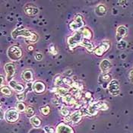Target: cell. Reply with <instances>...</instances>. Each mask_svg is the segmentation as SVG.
<instances>
[{
    "mask_svg": "<svg viewBox=\"0 0 133 133\" xmlns=\"http://www.w3.org/2000/svg\"><path fill=\"white\" fill-rule=\"evenodd\" d=\"M129 78H130L131 82H133V71H132L129 74Z\"/></svg>",
    "mask_w": 133,
    "mask_h": 133,
    "instance_id": "obj_36",
    "label": "cell"
},
{
    "mask_svg": "<svg viewBox=\"0 0 133 133\" xmlns=\"http://www.w3.org/2000/svg\"><path fill=\"white\" fill-rule=\"evenodd\" d=\"M22 78L27 82L33 81V73L31 70H25L22 73Z\"/></svg>",
    "mask_w": 133,
    "mask_h": 133,
    "instance_id": "obj_18",
    "label": "cell"
},
{
    "mask_svg": "<svg viewBox=\"0 0 133 133\" xmlns=\"http://www.w3.org/2000/svg\"><path fill=\"white\" fill-rule=\"evenodd\" d=\"M82 117V114L81 111H75V113H72V116H70L71 122L73 123H78L81 121Z\"/></svg>",
    "mask_w": 133,
    "mask_h": 133,
    "instance_id": "obj_17",
    "label": "cell"
},
{
    "mask_svg": "<svg viewBox=\"0 0 133 133\" xmlns=\"http://www.w3.org/2000/svg\"><path fill=\"white\" fill-rule=\"evenodd\" d=\"M26 113H27V116L28 117H31L34 114V109L32 107H28L26 109Z\"/></svg>",
    "mask_w": 133,
    "mask_h": 133,
    "instance_id": "obj_28",
    "label": "cell"
},
{
    "mask_svg": "<svg viewBox=\"0 0 133 133\" xmlns=\"http://www.w3.org/2000/svg\"><path fill=\"white\" fill-rule=\"evenodd\" d=\"M30 50H33V46H30V49H28Z\"/></svg>",
    "mask_w": 133,
    "mask_h": 133,
    "instance_id": "obj_39",
    "label": "cell"
},
{
    "mask_svg": "<svg viewBox=\"0 0 133 133\" xmlns=\"http://www.w3.org/2000/svg\"><path fill=\"white\" fill-rule=\"evenodd\" d=\"M1 79H2V83H1V86L2 87V85H3V83H4V78H3V76H2V75L1 76Z\"/></svg>",
    "mask_w": 133,
    "mask_h": 133,
    "instance_id": "obj_37",
    "label": "cell"
},
{
    "mask_svg": "<svg viewBox=\"0 0 133 133\" xmlns=\"http://www.w3.org/2000/svg\"><path fill=\"white\" fill-rule=\"evenodd\" d=\"M33 34L34 32L24 28H17L11 32V37L13 39H16L18 37H24L28 41H29L31 37L33 36Z\"/></svg>",
    "mask_w": 133,
    "mask_h": 133,
    "instance_id": "obj_2",
    "label": "cell"
},
{
    "mask_svg": "<svg viewBox=\"0 0 133 133\" xmlns=\"http://www.w3.org/2000/svg\"><path fill=\"white\" fill-rule=\"evenodd\" d=\"M108 91L113 96H116L119 94V84L116 80H112L107 86Z\"/></svg>",
    "mask_w": 133,
    "mask_h": 133,
    "instance_id": "obj_6",
    "label": "cell"
},
{
    "mask_svg": "<svg viewBox=\"0 0 133 133\" xmlns=\"http://www.w3.org/2000/svg\"><path fill=\"white\" fill-rule=\"evenodd\" d=\"M97 110H98V108H97V105H96L95 103H91V104L88 107V109H87V112H88V113L90 114V115H91V116L96 115L97 113Z\"/></svg>",
    "mask_w": 133,
    "mask_h": 133,
    "instance_id": "obj_20",
    "label": "cell"
},
{
    "mask_svg": "<svg viewBox=\"0 0 133 133\" xmlns=\"http://www.w3.org/2000/svg\"><path fill=\"white\" fill-rule=\"evenodd\" d=\"M83 37L79 31L75 33L72 36L69 37L68 39V43L71 49L75 48L78 45H81V43L83 41Z\"/></svg>",
    "mask_w": 133,
    "mask_h": 133,
    "instance_id": "obj_3",
    "label": "cell"
},
{
    "mask_svg": "<svg viewBox=\"0 0 133 133\" xmlns=\"http://www.w3.org/2000/svg\"><path fill=\"white\" fill-rule=\"evenodd\" d=\"M111 67H112V64L108 59H103L101 62V65H100V68H101V71L103 72V74L108 72Z\"/></svg>",
    "mask_w": 133,
    "mask_h": 133,
    "instance_id": "obj_13",
    "label": "cell"
},
{
    "mask_svg": "<svg viewBox=\"0 0 133 133\" xmlns=\"http://www.w3.org/2000/svg\"><path fill=\"white\" fill-rule=\"evenodd\" d=\"M95 13L98 17L104 16L107 13V9L103 5H98L95 8Z\"/></svg>",
    "mask_w": 133,
    "mask_h": 133,
    "instance_id": "obj_16",
    "label": "cell"
},
{
    "mask_svg": "<svg viewBox=\"0 0 133 133\" xmlns=\"http://www.w3.org/2000/svg\"><path fill=\"white\" fill-rule=\"evenodd\" d=\"M1 92L4 95L8 96V97H9V96H10L11 94L10 88H9V87H6V86H5V87H2V88H1Z\"/></svg>",
    "mask_w": 133,
    "mask_h": 133,
    "instance_id": "obj_25",
    "label": "cell"
},
{
    "mask_svg": "<svg viewBox=\"0 0 133 133\" xmlns=\"http://www.w3.org/2000/svg\"><path fill=\"white\" fill-rule=\"evenodd\" d=\"M1 114H2L1 115V119L2 120L3 119V110H1Z\"/></svg>",
    "mask_w": 133,
    "mask_h": 133,
    "instance_id": "obj_38",
    "label": "cell"
},
{
    "mask_svg": "<svg viewBox=\"0 0 133 133\" xmlns=\"http://www.w3.org/2000/svg\"><path fill=\"white\" fill-rule=\"evenodd\" d=\"M66 92H67V90L65 89V88H59V89L57 90V94H59L62 97H64V96L65 95Z\"/></svg>",
    "mask_w": 133,
    "mask_h": 133,
    "instance_id": "obj_29",
    "label": "cell"
},
{
    "mask_svg": "<svg viewBox=\"0 0 133 133\" xmlns=\"http://www.w3.org/2000/svg\"><path fill=\"white\" fill-rule=\"evenodd\" d=\"M50 52L52 53V54H56V51H55V48H54V46L51 45L50 46Z\"/></svg>",
    "mask_w": 133,
    "mask_h": 133,
    "instance_id": "obj_35",
    "label": "cell"
},
{
    "mask_svg": "<svg viewBox=\"0 0 133 133\" xmlns=\"http://www.w3.org/2000/svg\"><path fill=\"white\" fill-rule=\"evenodd\" d=\"M62 78H55V81H54V83H55V84H56V85H61L62 84Z\"/></svg>",
    "mask_w": 133,
    "mask_h": 133,
    "instance_id": "obj_33",
    "label": "cell"
},
{
    "mask_svg": "<svg viewBox=\"0 0 133 133\" xmlns=\"http://www.w3.org/2000/svg\"><path fill=\"white\" fill-rule=\"evenodd\" d=\"M79 32L81 33V34H82V36L83 37L84 39H86V40L89 41L92 37V33H91V30L89 28H83L79 31Z\"/></svg>",
    "mask_w": 133,
    "mask_h": 133,
    "instance_id": "obj_15",
    "label": "cell"
},
{
    "mask_svg": "<svg viewBox=\"0 0 133 133\" xmlns=\"http://www.w3.org/2000/svg\"><path fill=\"white\" fill-rule=\"evenodd\" d=\"M5 71L6 72V78H7V81L10 82L11 81V78H13L15 73V65L11 63H6L5 67Z\"/></svg>",
    "mask_w": 133,
    "mask_h": 133,
    "instance_id": "obj_8",
    "label": "cell"
},
{
    "mask_svg": "<svg viewBox=\"0 0 133 133\" xmlns=\"http://www.w3.org/2000/svg\"><path fill=\"white\" fill-rule=\"evenodd\" d=\"M127 34V28L125 26H119L116 30V41L118 42L122 41L123 38L125 37Z\"/></svg>",
    "mask_w": 133,
    "mask_h": 133,
    "instance_id": "obj_10",
    "label": "cell"
},
{
    "mask_svg": "<svg viewBox=\"0 0 133 133\" xmlns=\"http://www.w3.org/2000/svg\"><path fill=\"white\" fill-rule=\"evenodd\" d=\"M84 24V22L83 21L82 16L80 15H78L75 17L74 20L70 23L69 28L71 30H73V31H79L82 28H83Z\"/></svg>",
    "mask_w": 133,
    "mask_h": 133,
    "instance_id": "obj_4",
    "label": "cell"
},
{
    "mask_svg": "<svg viewBox=\"0 0 133 133\" xmlns=\"http://www.w3.org/2000/svg\"><path fill=\"white\" fill-rule=\"evenodd\" d=\"M44 130L46 133H54V129L50 126H46L44 128Z\"/></svg>",
    "mask_w": 133,
    "mask_h": 133,
    "instance_id": "obj_32",
    "label": "cell"
},
{
    "mask_svg": "<svg viewBox=\"0 0 133 133\" xmlns=\"http://www.w3.org/2000/svg\"><path fill=\"white\" fill-rule=\"evenodd\" d=\"M98 110H106L108 109V106L106 104V103L104 102H97L95 103Z\"/></svg>",
    "mask_w": 133,
    "mask_h": 133,
    "instance_id": "obj_24",
    "label": "cell"
},
{
    "mask_svg": "<svg viewBox=\"0 0 133 133\" xmlns=\"http://www.w3.org/2000/svg\"><path fill=\"white\" fill-rule=\"evenodd\" d=\"M16 110H17L18 112H24V111H26L24 103L22 102L17 103V104H16Z\"/></svg>",
    "mask_w": 133,
    "mask_h": 133,
    "instance_id": "obj_23",
    "label": "cell"
},
{
    "mask_svg": "<svg viewBox=\"0 0 133 133\" xmlns=\"http://www.w3.org/2000/svg\"><path fill=\"white\" fill-rule=\"evenodd\" d=\"M81 46L86 48L88 51L89 52H91L94 50V45L88 40H86V39H83V41L81 43Z\"/></svg>",
    "mask_w": 133,
    "mask_h": 133,
    "instance_id": "obj_19",
    "label": "cell"
},
{
    "mask_svg": "<svg viewBox=\"0 0 133 133\" xmlns=\"http://www.w3.org/2000/svg\"><path fill=\"white\" fill-rule=\"evenodd\" d=\"M45 89H46V86L42 82L37 81V82H34L33 84V90L37 94L44 92Z\"/></svg>",
    "mask_w": 133,
    "mask_h": 133,
    "instance_id": "obj_11",
    "label": "cell"
},
{
    "mask_svg": "<svg viewBox=\"0 0 133 133\" xmlns=\"http://www.w3.org/2000/svg\"><path fill=\"white\" fill-rule=\"evenodd\" d=\"M125 46H126V43H125V41H120V42H119L118 43V45H117L118 48L119 49H122V50L125 47Z\"/></svg>",
    "mask_w": 133,
    "mask_h": 133,
    "instance_id": "obj_31",
    "label": "cell"
},
{
    "mask_svg": "<svg viewBox=\"0 0 133 133\" xmlns=\"http://www.w3.org/2000/svg\"><path fill=\"white\" fill-rule=\"evenodd\" d=\"M56 133H73V131L69 126L61 123L57 126Z\"/></svg>",
    "mask_w": 133,
    "mask_h": 133,
    "instance_id": "obj_14",
    "label": "cell"
},
{
    "mask_svg": "<svg viewBox=\"0 0 133 133\" xmlns=\"http://www.w3.org/2000/svg\"><path fill=\"white\" fill-rule=\"evenodd\" d=\"M9 85H10L11 89H13L14 91H15L18 93H22L24 90V87L22 84H18V83H17L15 81H13V80H11L9 82Z\"/></svg>",
    "mask_w": 133,
    "mask_h": 133,
    "instance_id": "obj_12",
    "label": "cell"
},
{
    "mask_svg": "<svg viewBox=\"0 0 133 133\" xmlns=\"http://www.w3.org/2000/svg\"><path fill=\"white\" fill-rule=\"evenodd\" d=\"M110 47V44L109 41H103L102 43H101L95 50H94V53L97 56H102L103 54L107 52Z\"/></svg>",
    "mask_w": 133,
    "mask_h": 133,
    "instance_id": "obj_7",
    "label": "cell"
},
{
    "mask_svg": "<svg viewBox=\"0 0 133 133\" xmlns=\"http://www.w3.org/2000/svg\"><path fill=\"white\" fill-rule=\"evenodd\" d=\"M7 55L9 58L12 61H17L20 59L22 56V51L20 48L17 46H10L7 51Z\"/></svg>",
    "mask_w": 133,
    "mask_h": 133,
    "instance_id": "obj_1",
    "label": "cell"
},
{
    "mask_svg": "<svg viewBox=\"0 0 133 133\" xmlns=\"http://www.w3.org/2000/svg\"><path fill=\"white\" fill-rule=\"evenodd\" d=\"M63 100V102L66 103L67 104H73V103H75V98L72 97V95L70 94H66L62 98Z\"/></svg>",
    "mask_w": 133,
    "mask_h": 133,
    "instance_id": "obj_21",
    "label": "cell"
},
{
    "mask_svg": "<svg viewBox=\"0 0 133 133\" xmlns=\"http://www.w3.org/2000/svg\"><path fill=\"white\" fill-rule=\"evenodd\" d=\"M59 113H61V115L62 116H69V110L66 108V107H61V109L59 110Z\"/></svg>",
    "mask_w": 133,
    "mask_h": 133,
    "instance_id": "obj_26",
    "label": "cell"
},
{
    "mask_svg": "<svg viewBox=\"0 0 133 133\" xmlns=\"http://www.w3.org/2000/svg\"><path fill=\"white\" fill-rule=\"evenodd\" d=\"M17 99H18V101H23L24 99H25V94H23V93H21V94H18V95H17Z\"/></svg>",
    "mask_w": 133,
    "mask_h": 133,
    "instance_id": "obj_30",
    "label": "cell"
},
{
    "mask_svg": "<svg viewBox=\"0 0 133 133\" xmlns=\"http://www.w3.org/2000/svg\"><path fill=\"white\" fill-rule=\"evenodd\" d=\"M50 107L48 106H45L41 108V112L44 116H47V114L50 113Z\"/></svg>",
    "mask_w": 133,
    "mask_h": 133,
    "instance_id": "obj_27",
    "label": "cell"
},
{
    "mask_svg": "<svg viewBox=\"0 0 133 133\" xmlns=\"http://www.w3.org/2000/svg\"><path fill=\"white\" fill-rule=\"evenodd\" d=\"M19 118L18 111L15 109H9L5 113V119L9 123H15Z\"/></svg>",
    "mask_w": 133,
    "mask_h": 133,
    "instance_id": "obj_5",
    "label": "cell"
},
{
    "mask_svg": "<svg viewBox=\"0 0 133 133\" xmlns=\"http://www.w3.org/2000/svg\"><path fill=\"white\" fill-rule=\"evenodd\" d=\"M30 121H31L32 125L36 127V128H37V127H39L41 125V120L40 119V118L37 117V116H32L31 119H30Z\"/></svg>",
    "mask_w": 133,
    "mask_h": 133,
    "instance_id": "obj_22",
    "label": "cell"
},
{
    "mask_svg": "<svg viewBox=\"0 0 133 133\" xmlns=\"http://www.w3.org/2000/svg\"><path fill=\"white\" fill-rule=\"evenodd\" d=\"M42 58H43V56L41 55V53L37 52V53L35 54V59H36L37 61H41V59H42Z\"/></svg>",
    "mask_w": 133,
    "mask_h": 133,
    "instance_id": "obj_34",
    "label": "cell"
},
{
    "mask_svg": "<svg viewBox=\"0 0 133 133\" xmlns=\"http://www.w3.org/2000/svg\"><path fill=\"white\" fill-rule=\"evenodd\" d=\"M24 11L25 12V14L28 16H35L38 14V9L32 4H27L24 7Z\"/></svg>",
    "mask_w": 133,
    "mask_h": 133,
    "instance_id": "obj_9",
    "label": "cell"
}]
</instances>
